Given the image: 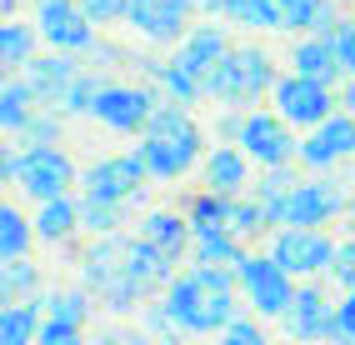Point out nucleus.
<instances>
[{"mask_svg":"<svg viewBox=\"0 0 355 345\" xmlns=\"http://www.w3.org/2000/svg\"><path fill=\"white\" fill-rule=\"evenodd\" d=\"M345 155H355V115L350 110H336L325 115L320 125H311L300 135V166L305 170H336Z\"/></svg>","mask_w":355,"mask_h":345,"instance_id":"obj_13","label":"nucleus"},{"mask_svg":"<svg viewBox=\"0 0 355 345\" xmlns=\"http://www.w3.org/2000/svg\"><path fill=\"white\" fill-rule=\"evenodd\" d=\"M336 45H340V65H345V76H355V15L336 26Z\"/></svg>","mask_w":355,"mask_h":345,"instance_id":"obj_44","label":"nucleus"},{"mask_svg":"<svg viewBox=\"0 0 355 345\" xmlns=\"http://www.w3.org/2000/svg\"><path fill=\"white\" fill-rule=\"evenodd\" d=\"M60 141V110H51V105H40L26 125L15 130V145L20 150H31V145H55Z\"/></svg>","mask_w":355,"mask_h":345,"instance_id":"obj_33","label":"nucleus"},{"mask_svg":"<svg viewBox=\"0 0 355 345\" xmlns=\"http://www.w3.org/2000/svg\"><path fill=\"white\" fill-rule=\"evenodd\" d=\"M270 256L295 281H315V275H330V265H336V240L325 236V225H280L270 236Z\"/></svg>","mask_w":355,"mask_h":345,"instance_id":"obj_6","label":"nucleus"},{"mask_svg":"<svg viewBox=\"0 0 355 345\" xmlns=\"http://www.w3.org/2000/svg\"><path fill=\"white\" fill-rule=\"evenodd\" d=\"M291 65H295L300 76L325 80V85H340V80H345L336 30H311V35H300V40H295V51H291Z\"/></svg>","mask_w":355,"mask_h":345,"instance_id":"obj_18","label":"nucleus"},{"mask_svg":"<svg viewBox=\"0 0 355 345\" xmlns=\"http://www.w3.org/2000/svg\"><path fill=\"white\" fill-rule=\"evenodd\" d=\"M250 166L255 160L245 155V145H210L200 160V180L205 191H220V195H245L250 191Z\"/></svg>","mask_w":355,"mask_h":345,"instance_id":"obj_17","label":"nucleus"},{"mask_svg":"<svg viewBox=\"0 0 355 345\" xmlns=\"http://www.w3.org/2000/svg\"><path fill=\"white\" fill-rule=\"evenodd\" d=\"M196 10H200V15H210V10H220V0H196Z\"/></svg>","mask_w":355,"mask_h":345,"instance_id":"obj_47","label":"nucleus"},{"mask_svg":"<svg viewBox=\"0 0 355 345\" xmlns=\"http://www.w3.org/2000/svg\"><path fill=\"white\" fill-rule=\"evenodd\" d=\"M10 15H20V0H0V20H10Z\"/></svg>","mask_w":355,"mask_h":345,"instance_id":"obj_46","label":"nucleus"},{"mask_svg":"<svg viewBox=\"0 0 355 345\" xmlns=\"http://www.w3.org/2000/svg\"><path fill=\"white\" fill-rule=\"evenodd\" d=\"M140 71H146V76L160 85V96H165V100L196 105V100L205 96V80H200V76H196V71H191V65H185L180 55H175V60H146Z\"/></svg>","mask_w":355,"mask_h":345,"instance_id":"obj_20","label":"nucleus"},{"mask_svg":"<svg viewBox=\"0 0 355 345\" xmlns=\"http://www.w3.org/2000/svg\"><path fill=\"white\" fill-rule=\"evenodd\" d=\"M146 330H150V335H165V340L185 335V330H180V320H175V310L165 306V301H160V306H146Z\"/></svg>","mask_w":355,"mask_h":345,"instance_id":"obj_42","label":"nucleus"},{"mask_svg":"<svg viewBox=\"0 0 355 345\" xmlns=\"http://www.w3.org/2000/svg\"><path fill=\"white\" fill-rule=\"evenodd\" d=\"M230 345H260V340H266V330H260V320L255 315H241V310H235L230 320H225V330H220Z\"/></svg>","mask_w":355,"mask_h":345,"instance_id":"obj_38","label":"nucleus"},{"mask_svg":"<svg viewBox=\"0 0 355 345\" xmlns=\"http://www.w3.org/2000/svg\"><path fill=\"white\" fill-rule=\"evenodd\" d=\"M235 270L230 265H191V270H180L171 285H165V306L175 310L180 320V330L185 335H216L225 330V320L241 310L235 306Z\"/></svg>","mask_w":355,"mask_h":345,"instance_id":"obj_1","label":"nucleus"},{"mask_svg":"<svg viewBox=\"0 0 355 345\" xmlns=\"http://www.w3.org/2000/svg\"><path fill=\"white\" fill-rule=\"evenodd\" d=\"M15 191L40 200H55L76 191V160H70L60 145H31L20 150V166H15Z\"/></svg>","mask_w":355,"mask_h":345,"instance_id":"obj_7","label":"nucleus"},{"mask_svg":"<svg viewBox=\"0 0 355 345\" xmlns=\"http://www.w3.org/2000/svg\"><path fill=\"white\" fill-rule=\"evenodd\" d=\"M101 76H90V71H80L76 80H70V90H65V100H60V115H96V100H101Z\"/></svg>","mask_w":355,"mask_h":345,"instance_id":"obj_36","label":"nucleus"},{"mask_svg":"<svg viewBox=\"0 0 355 345\" xmlns=\"http://www.w3.org/2000/svg\"><path fill=\"white\" fill-rule=\"evenodd\" d=\"M165 96L150 85H121V80H105L101 85V100H96V121L115 135H140L150 125V115Z\"/></svg>","mask_w":355,"mask_h":345,"instance_id":"obj_9","label":"nucleus"},{"mask_svg":"<svg viewBox=\"0 0 355 345\" xmlns=\"http://www.w3.org/2000/svg\"><path fill=\"white\" fill-rule=\"evenodd\" d=\"M230 230L235 236H266V230H275L270 220H266V211H260V200L245 191V195H230Z\"/></svg>","mask_w":355,"mask_h":345,"instance_id":"obj_34","label":"nucleus"},{"mask_svg":"<svg viewBox=\"0 0 355 345\" xmlns=\"http://www.w3.org/2000/svg\"><path fill=\"white\" fill-rule=\"evenodd\" d=\"M80 230V200L76 195H55V200H40L35 205V236L45 245H60Z\"/></svg>","mask_w":355,"mask_h":345,"instance_id":"obj_25","label":"nucleus"},{"mask_svg":"<svg viewBox=\"0 0 355 345\" xmlns=\"http://www.w3.org/2000/svg\"><path fill=\"white\" fill-rule=\"evenodd\" d=\"M125 250H130V236L110 230V236H96V245L80 256V281H85V290H96L110 310H130V306L146 301V290H140V285L130 281V270H125Z\"/></svg>","mask_w":355,"mask_h":345,"instance_id":"obj_4","label":"nucleus"},{"mask_svg":"<svg viewBox=\"0 0 355 345\" xmlns=\"http://www.w3.org/2000/svg\"><path fill=\"white\" fill-rule=\"evenodd\" d=\"M196 0H130V26L155 45H180L191 30Z\"/></svg>","mask_w":355,"mask_h":345,"instance_id":"obj_16","label":"nucleus"},{"mask_svg":"<svg viewBox=\"0 0 355 345\" xmlns=\"http://www.w3.org/2000/svg\"><path fill=\"white\" fill-rule=\"evenodd\" d=\"M280 6V30L286 35H311V30H336L340 0H275Z\"/></svg>","mask_w":355,"mask_h":345,"instance_id":"obj_21","label":"nucleus"},{"mask_svg":"<svg viewBox=\"0 0 355 345\" xmlns=\"http://www.w3.org/2000/svg\"><path fill=\"white\" fill-rule=\"evenodd\" d=\"M76 340H80V326H70V320H55V315H45V320H40L35 345H76Z\"/></svg>","mask_w":355,"mask_h":345,"instance_id":"obj_41","label":"nucleus"},{"mask_svg":"<svg viewBox=\"0 0 355 345\" xmlns=\"http://www.w3.org/2000/svg\"><path fill=\"white\" fill-rule=\"evenodd\" d=\"M345 220H350V236H355V195H350V205H345Z\"/></svg>","mask_w":355,"mask_h":345,"instance_id":"obj_48","label":"nucleus"},{"mask_svg":"<svg viewBox=\"0 0 355 345\" xmlns=\"http://www.w3.org/2000/svg\"><path fill=\"white\" fill-rule=\"evenodd\" d=\"M40 6H60V0H35V10H40Z\"/></svg>","mask_w":355,"mask_h":345,"instance_id":"obj_49","label":"nucleus"},{"mask_svg":"<svg viewBox=\"0 0 355 345\" xmlns=\"http://www.w3.org/2000/svg\"><path fill=\"white\" fill-rule=\"evenodd\" d=\"M45 315H55V320H70V326H85V290H55V295H45Z\"/></svg>","mask_w":355,"mask_h":345,"instance_id":"obj_37","label":"nucleus"},{"mask_svg":"<svg viewBox=\"0 0 355 345\" xmlns=\"http://www.w3.org/2000/svg\"><path fill=\"white\" fill-rule=\"evenodd\" d=\"M26 295H40V270L26 256L0 260V306L6 301H26Z\"/></svg>","mask_w":355,"mask_h":345,"instance_id":"obj_32","label":"nucleus"},{"mask_svg":"<svg viewBox=\"0 0 355 345\" xmlns=\"http://www.w3.org/2000/svg\"><path fill=\"white\" fill-rule=\"evenodd\" d=\"M280 326H286V335H295V340H336V306L325 301L320 281H300L295 285V301L286 306Z\"/></svg>","mask_w":355,"mask_h":345,"instance_id":"obj_15","label":"nucleus"},{"mask_svg":"<svg viewBox=\"0 0 355 345\" xmlns=\"http://www.w3.org/2000/svg\"><path fill=\"white\" fill-rule=\"evenodd\" d=\"M125 211H130V200H110V195H96V191H80V230H90V236L121 230Z\"/></svg>","mask_w":355,"mask_h":345,"instance_id":"obj_29","label":"nucleus"},{"mask_svg":"<svg viewBox=\"0 0 355 345\" xmlns=\"http://www.w3.org/2000/svg\"><path fill=\"white\" fill-rule=\"evenodd\" d=\"M80 10L96 26H115V20H130V0H80Z\"/></svg>","mask_w":355,"mask_h":345,"instance_id":"obj_39","label":"nucleus"},{"mask_svg":"<svg viewBox=\"0 0 355 345\" xmlns=\"http://www.w3.org/2000/svg\"><path fill=\"white\" fill-rule=\"evenodd\" d=\"M35 240V220L20 215V205H0V260H15V256H26Z\"/></svg>","mask_w":355,"mask_h":345,"instance_id":"obj_31","label":"nucleus"},{"mask_svg":"<svg viewBox=\"0 0 355 345\" xmlns=\"http://www.w3.org/2000/svg\"><path fill=\"white\" fill-rule=\"evenodd\" d=\"M35 110H40V96L31 90V80L20 76V71H6V80H0V130L15 135Z\"/></svg>","mask_w":355,"mask_h":345,"instance_id":"obj_27","label":"nucleus"},{"mask_svg":"<svg viewBox=\"0 0 355 345\" xmlns=\"http://www.w3.org/2000/svg\"><path fill=\"white\" fill-rule=\"evenodd\" d=\"M270 90H275V60L260 45H230L225 60L205 71V96H216L220 105H235V110L270 96Z\"/></svg>","mask_w":355,"mask_h":345,"instance_id":"obj_3","label":"nucleus"},{"mask_svg":"<svg viewBox=\"0 0 355 345\" xmlns=\"http://www.w3.org/2000/svg\"><path fill=\"white\" fill-rule=\"evenodd\" d=\"M270 100H275V110L286 115L295 130H311V125H320V121H325V115H336V110H340L336 85H325V80H315V76H300V71L275 76Z\"/></svg>","mask_w":355,"mask_h":345,"instance_id":"obj_8","label":"nucleus"},{"mask_svg":"<svg viewBox=\"0 0 355 345\" xmlns=\"http://www.w3.org/2000/svg\"><path fill=\"white\" fill-rule=\"evenodd\" d=\"M31 80V90L40 96V105H51V110H60V100H65V90H70V80L80 76V65H76V55L70 51H51V55H35L26 71H20Z\"/></svg>","mask_w":355,"mask_h":345,"instance_id":"obj_19","label":"nucleus"},{"mask_svg":"<svg viewBox=\"0 0 355 345\" xmlns=\"http://www.w3.org/2000/svg\"><path fill=\"white\" fill-rule=\"evenodd\" d=\"M291 130L295 125L280 110H250L241 121V135H235V141L245 145V155L255 160V166H291V160L300 155V141Z\"/></svg>","mask_w":355,"mask_h":345,"instance_id":"obj_11","label":"nucleus"},{"mask_svg":"<svg viewBox=\"0 0 355 345\" xmlns=\"http://www.w3.org/2000/svg\"><path fill=\"white\" fill-rule=\"evenodd\" d=\"M241 240L245 236H235L230 225H220V230H196V240H191V260H200V265H241L245 260V250H241Z\"/></svg>","mask_w":355,"mask_h":345,"instance_id":"obj_28","label":"nucleus"},{"mask_svg":"<svg viewBox=\"0 0 355 345\" xmlns=\"http://www.w3.org/2000/svg\"><path fill=\"white\" fill-rule=\"evenodd\" d=\"M200 145H205V135H200L196 115L180 100H160L150 125L140 130V155H146L155 180H180L200 160Z\"/></svg>","mask_w":355,"mask_h":345,"instance_id":"obj_2","label":"nucleus"},{"mask_svg":"<svg viewBox=\"0 0 355 345\" xmlns=\"http://www.w3.org/2000/svg\"><path fill=\"white\" fill-rule=\"evenodd\" d=\"M40 26H26V20H0V71H26V65L40 55Z\"/></svg>","mask_w":355,"mask_h":345,"instance_id":"obj_26","label":"nucleus"},{"mask_svg":"<svg viewBox=\"0 0 355 345\" xmlns=\"http://www.w3.org/2000/svg\"><path fill=\"white\" fill-rule=\"evenodd\" d=\"M340 6H355V0H340Z\"/></svg>","mask_w":355,"mask_h":345,"instance_id":"obj_50","label":"nucleus"},{"mask_svg":"<svg viewBox=\"0 0 355 345\" xmlns=\"http://www.w3.org/2000/svg\"><path fill=\"white\" fill-rule=\"evenodd\" d=\"M220 15L245 30H280V6L275 0H220Z\"/></svg>","mask_w":355,"mask_h":345,"instance_id":"obj_30","label":"nucleus"},{"mask_svg":"<svg viewBox=\"0 0 355 345\" xmlns=\"http://www.w3.org/2000/svg\"><path fill=\"white\" fill-rule=\"evenodd\" d=\"M336 100H340V110H350V115H355V76H345V80L336 85Z\"/></svg>","mask_w":355,"mask_h":345,"instance_id":"obj_45","label":"nucleus"},{"mask_svg":"<svg viewBox=\"0 0 355 345\" xmlns=\"http://www.w3.org/2000/svg\"><path fill=\"white\" fill-rule=\"evenodd\" d=\"M225 51H230V35H225L220 26H191L175 55H180V60H185V65H191V71L205 80V71H210V65H220V60H225Z\"/></svg>","mask_w":355,"mask_h":345,"instance_id":"obj_22","label":"nucleus"},{"mask_svg":"<svg viewBox=\"0 0 355 345\" xmlns=\"http://www.w3.org/2000/svg\"><path fill=\"white\" fill-rule=\"evenodd\" d=\"M140 236H146L150 245H160L165 256H185L191 250V240H196V225H191V215H175V211H150L146 220H140Z\"/></svg>","mask_w":355,"mask_h":345,"instance_id":"obj_24","label":"nucleus"},{"mask_svg":"<svg viewBox=\"0 0 355 345\" xmlns=\"http://www.w3.org/2000/svg\"><path fill=\"white\" fill-rule=\"evenodd\" d=\"M35 26H40V35H45V45H51V51H70V55L96 51V20L80 10V0L40 6V10H35Z\"/></svg>","mask_w":355,"mask_h":345,"instance_id":"obj_14","label":"nucleus"},{"mask_svg":"<svg viewBox=\"0 0 355 345\" xmlns=\"http://www.w3.org/2000/svg\"><path fill=\"white\" fill-rule=\"evenodd\" d=\"M191 225L196 230H220V225H230V195H220V191H200L196 200H191Z\"/></svg>","mask_w":355,"mask_h":345,"instance_id":"obj_35","label":"nucleus"},{"mask_svg":"<svg viewBox=\"0 0 355 345\" xmlns=\"http://www.w3.org/2000/svg\"><path fill=\"white\" fill-rule=\"evenodd\" d=\"M336 340H355V290L336 301Z\"/></svg>","mask_w":355,"mask_h":345,"instance_id":"obj_43","label":"nucleus"},{"mask_svg":"<svg viewBox=\"0 0 355 345\" xmlns=\"http://www.w3.org/2000/svg\"><path fill=\"white\" fill-rule=\"evenodd\" d=\"M345 180H336L330 170H315V180H295V191L286 195V211H280V225H325L345 215Z\"/></svg>","mask_w":355,"mask_h":345,"instance_id":"obj_10","label":"nucleus"},{"mask_svg":"<svg viewBox=\"0 0 355 345\" xmlns=\"http://www.w3.org/2000/svg\"><path fill=\"white\" fill-rule=\"evenodd\" d=\"M235 281H241L245 306L255 315H270V320L286 315V306L295 301V285H300L295 275L270 256V250H266V256H245L241 265H235Z\"/></svg>","mask_w":355,"mask_h":345,"instance_id":"obj_5","label":"nucleus"},{"mask_svg":"<svg viewBox=\"0 0 355 345\" xmlns=\"http://www.w3.org/2000/svg\"><path fill=\"white\" fill-rule=\"evenodd\" d=\"M45 320V301L26 295V301H6L0 306V345H35Z\"/></svg>","mask_w":355,"mask_h":345,"instance_id":"obj_23","label":"nucleus"},{"mask_svg":"<svg viewBox=\"0 0 355 345\" xmlns=\"http://www.w3.org/2000/svg\"><path fill=\"white\" fill-rule=\"evenodd\" d=\"M330 281L340 290H355V236L336 245V265H330Z\"/></svg>","mask_w":355,"mask_h":345,"instance_id":"obj_40","label":"nucleus"},{"mask_svg":"<svg viewBox=\"0 0 355 345\" xmlns=\"http://www.w3.org/2000/svg\"><path fill=\"white\" fill-rule=\"evenodd\" d=\"M150 166H146V155H140V145L135 150H125V155H105V160H96V166L85 170V191H96V195H110V200H140L146 195V186H150Z\"/></svg>","mask_w":355,"mask_h":345,"instance_id":"obj_12","label":"nucleus"}]
</instances>
